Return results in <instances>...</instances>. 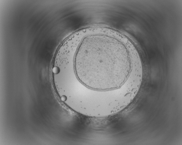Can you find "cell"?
Listing matches in <instances>:
<instances>
[{
    "instance_id": "obj_1",
    "label": "cell",
    "mask_w": 182,
    "mask_h": 145,
    "mask_svg": "<svg viewBox=\"0 0 182 145\" xmlns=\"http://www.w3.org/2000/svg\"><path fill=\"white\" fill-rule=\"evenodd\" d=\"M130 52L112 36L81 39L75 54L76 75L86 86L109 91L121 87L134 74Z\"/></svg>"
}]
</instances>
